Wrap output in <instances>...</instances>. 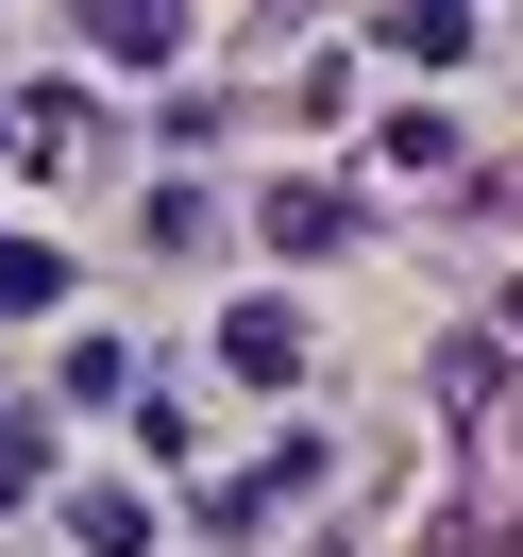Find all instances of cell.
<instances>
[{"label":"cell","mask_w":523,"mask_h":557,"mask_svg":"<svg viewBox=\"0 0 523 557\" xmlns=\"http://www.w3.org/2000/svg\"><path fill=\"white\" fill-rule=\"evenodd\" d=\"M51 490V406H0V507H35Z\"/></svg>","instance_id":"obj_9"},{"label":"cell","mask_w":523,"mask_h":557,"mask_svg":"<svg viewBox=\"0 0 523 557\" xmlns=\"http://www.w3.org/2000/svg\"><path fill=\"white\" fill-rule=\"evenodd\" d=\"M69 17H85L102 69H170V51H186V0H69Z\"/></svg>","instance_id":"obj_2"},{"label":"cell","mask_w":523,"mask_h":557,"mask_svg":"<svg viewBox=\"0 0 523 557\" xmlns=\"http://www.w3.org/2000/svg\"><path fill=\"white\" fill-rule=\"evenodd\" d=\"M388 51H406V69H456V51H473V0H388Z\"/></svg>","instance_id":"obj_7"},{"label":"cell","mask_w":523,"mask_h":557,"mask_svg":"<svg viewBox=\"0 0 523 557\" xmlns=\"http://www.w3.org/2000/svg\"><path fill=\"white\" fill-rule=\"evenodd\" d=\"M69 541L85 557H152V490H69Z\"/></svg>","instance_id":"obj_6"},{"label":"cell","mask_w":523,"mask_h":557,"mask_svg":"<svg viewBox=\"0 0 523 557\" xmlns=\"http://www.w3.org/2000/svg\"><path fill=\"white\" fill-rule=\"evenodd\" d=\"M17 152H35V170H102V102H85V85H35V102H17Z\"/></svg>","instance_id":"obj_3"},{"label":"cell","mask_w":523,"mask_h":557,"mask_svg":"<svg viewBox=\"0 0 523 557\" xmlns=\"http://www.w3.org/2000/svg\"><path fill=\"white\" fill-rule=\"evenodd\" d=\"M489 473H523V406H489Z\"/></svg>","instance_id":"obj_11"},{"label":"cell","mask_w":523,"mask_h":557,"mask_svg":"<svg viewBox=\"0 0 523 557\" xmlns=\"http://www.w3.org/2000/svg\"><path fill=\"white\" fill-rule=\"evenodd\" d=\"M35 305H69V253H51V237H0V321H35Z\"/></svg>","instance_id":"obj_8"},{"label":"cell","mask_w":523,"mask_h":557,"mask_svg":"<svg viewBox=\"0 0 523 557\" xmlns=\"http://www.w3.org/2000/svg\"><path fill=\"white\" fill-rule=\"evenodd\" d=\"M0 136H17V102H0Z\"/></svg>","instance_id":"obj_12"},{"label":"cell","mask_w":523,"mask_h":557,"mask_svg":"<svg viewBox=\"0 0 523 557\" xmlns=\"http://www.w3.org/2000/svg\"><path fill=\"white\" fill-rule=\"evenodd\" d=\"M220 372L287 388V372H304V321H287V305H237V321H220Z\"/></svg>","instance_id":"obj_4"},{"label":"cell","mask_w":523,"mask_h":557,"mask_svg":"<svg viewBox=\"0 0 523 557\" xmlns=\"http://www.w3.org/2000/svg\"><path fill=\"white\" fill-rule=\"evenodd\" d=\"M304 490H321V440L253 456V473H220V490H203V541H253V523H271V507H304Z\"/></svg>","instance_id":"obj_1"},{"label":"cell","mask_w":523,"mask_h":557,"mask_svg":"<svg viewBox=\"0 0 523 557\" xmlns=\"http://www.w3.org/2000/svg\"><path fill=\"white\" fill-rule=\"evenodd\" d=\"M372 170H406V186H456V119H388V152Z\"/></svg>","instance_id":"obj_10"},{"label":"cell","mask_w":523,"mask_h":557,"mask_svg":"<svg viewBox=\"0 0 523 557\" xmlns=\"http://www.w3.org/2000/svg\"><path fill=\"white\" fill-rule=\"evenodd\" d=\"M253 220H271L287 253H338V237H354V186H271V203H253Z\"/></svg>","instance_id":"obj_5"}]
</instances>
